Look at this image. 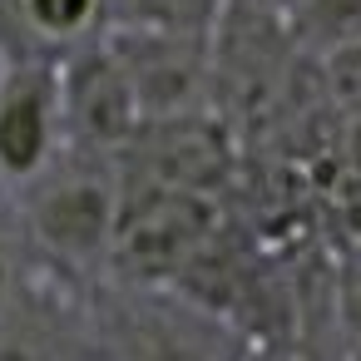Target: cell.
<instances>
[{
    "label": "cell",
    "instance_id": "cell-8",
    "mask_svg": "<svg viewBox=\"0 0 361 361\" xmlns=\"http://www.w3.org/2000/svg\"><path fill=\"white\" fill-rule=\"evenodd\" d=\"M223 0H104V25L129 30H178V35H213Z\"/></svg>",
    "mask_w": 361,
    "mask_h": 361
},
{
    "label": "cell",
    "instance_id": "cell-1",
    "mask_svg": "<svg viewBox=\"0 0 361 361\" xmlns=\"http://www.w3.org/2000/svg\"><path fill=\"white\" fill-rule=\"evenodd\" d=\"M213 233H218L213 193L139 173V183H124L119 223H114L104 262L134 287H164V282H178L198 262Z\"/></svg>",
    "mask_w": 361,
    "mask_h": 361
},
{
    "label": "cell",
    "instance_id": "cell-16",
    "mask_svg": "<svg viewBox=\"0 0 361 361\" xmlns=\"http://www.w3.org/2000/svg\"><path fill=\"white\" fill-rule=\"evenodd\" d=\"M356 361H361V351H356Z\"/></svg>",
    "mask_w": 361,
    "mask_h": 361
},
{
    "label": "cell",
    "instance_id": "cell-9",
    "mask_svg": "<svg viewBox=\"0 0 361 361\" xmlns=\"http://www.w3.org/2000/svg\"><path fill=\"white\" fill-rule=\"evenodd\" d=\"M292 35L312 50H336L361 40V0H297L292 6Z\"/></svg>",
    "mask_w": 361,
    "mask_h": 361
},
{
    "label": "cell",
    "instance_id": "cell-15",
    "mask_svg": "<svg viewBox=\"0 0 361 361\" xmlns=\"http://www.w3.org/2000/svg\"><path fill=\"white\" fill-rule=\"evenodd\" d=\"M356 228H361V213H356Z\"/></svg>",
    "mask_w": 361,
    "mask_h": 361
},
{
    "label": "cell",
    "instance_id": "cell-12",
    "mask_svg": "<svg viewBox=\"0 0 361 361\" xmlns=\"http://www.w3.org/2000/svg\"><path fill=\"white\" fill-rule=\"evenodd\" d=\"M326 60V75H331V94L351 109H361V40L351 45H336L322 55Z\"/></svg>",
    "mask_w": 361,
    "mask_h": 361
},
{
    "label": "cell",
    "instance_id": "cell-7",
    "mask_svg": "<svg viewBox=\"0 0 361 361\" xmlns=\"http://www.w3.org/2000/svg\"><path fill=\"white\" fill-rule=\"evenodd\" d=\"M6 35H25L16 60H60L104 30V0H0Z\"/></svg>",
    "mask_w": 361,
    "mask_h": 361
},
{
    "label": "cell",
    "instance_id": "cell-5",
    "mask_svg": "<svg viewBox=\"0 0 361 361\" xmlns=\"http://www.w3.org/2000/svg\"><path fill=\"white\" fill-rule=\"evenodd\" d=\"M60 60H6L0 65V183L30 188L60 159Z\"/></svg>",
    "mask_w": 361,
    "mask_h": 361
},
{
    "label": "cell",
    "instance_id": "cell-10",
    "mask_svg": "<svg viewBox=\"0 0 361 361\" xmlns=\"http://www.w3.org/2000/svg\"><path fill=\"white\" fill-rule=\"evenodd\" d=\"M104 361H213V351H203L193 336H183L164 322H139Z\"/></svg>",
    "mask_w": 361,
    "mask_h": 361
},
{
    "label": "cell",
    "instance_id": "cell-2",
    "mask_svg": "<svg viewBox=\"0 0 361 361\" xmlns=\"http://www.w3.org/2000/svg\"><path fill=\"white\" fill-rule=\"evenodd\" d=\"M124 183L104 164H50L25 188V228L45 247V257L65 267H90L109 257V238L119 223Z\"/></svg>",
    "mask_w": 361,
    "mask_h": 361
},
{
    "label": "cell",
    "instance_id": "cell-6",
    "mask_svg": "<svg viewBox=\"0 0 361 361\" xmlns=\"http://www.w3.org/2000/svg\"><path fill=\"white\" fill-rule=\"evenodd\" d=\"M0 361H90L85 322L25 277L16 307L0 317Z\"/></svg>",
    "mask_w": 361,
    "mask_h": 361
},
{
    "label": "cell",
    "instance_id": "cell-14",
    "mask_svg": "<svg viewBox=\"0 0 361 361\" xmlns=\"http://www.w3.org/2000/svg\"><path fill=\"white\" fill-rule=\"evenodd\" d=\"M233 361H307V356H297L292 346H282V341H252L247 351H238Z\"/></svg>",
    "mask_w": 361,
    "mask_h": 361
},
{
    "label": "cell",
    "instance_id": "cell-11",
    "mask_svg": "<svg viewBox=\"0 0 361 361\" xmlns=\"http://www.w3.org/2000/svg\"><path fill=\"white\" fill-rule=\"evenodd\" d=\"M331 307H336V326L346 331V341L361 351V247L346 252L336 262V282H331Z\"/></svg>",
    "mask_w": 361,
    "mask_h": 361
},
{
    "label": "cell",
    "instance_id": "cell-4",
    "mask_svg": "<svg viewBox=\"0 0 361 361\" xmlns=\"http://www.w3.org/2000/svg\"><path fill=\"white\" fill-rule=\"evenodd\" d=\"M114 55L129 70V85L139 94L144 124L203 114L208 85H213V35H178V30H129L114 25L104 35Z\"/></svg>",
    "mask_w": 361,
    "mask_h": 361
},
{
    "label": "cell",
    "instance_id": "cell-13",
    "mask_svg": "<svg viewBox=\"0 0 361 361\" xmlns=\"http://www.w3.org/2000/svg\"><path fill=\"white\" fill-rule=\"evenodd\" d=\"M25 277H30V267H25V257H20V243H16L11 233H0V317L16 307Z\"/></svg>",
    "mask_w": 361,
    "mask_h": 361
},
{
    "label": "cell",
    "instance_id": "cell-3",
    "mask_svg": "<svg viewBox=\"0 0 361 361\" xmlns=\"http://www.w3.org/2000/svg\"><path fill=\"white\" fill-rule=\"evenodd\" d=\"M60 114H65V144L85 154H124L144 129L129 70L104 35L60 55Z\"/></svg>",
    "mask_w": 361,
    "mask_h": 361
}]
</instances>
